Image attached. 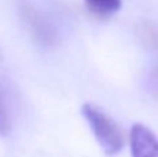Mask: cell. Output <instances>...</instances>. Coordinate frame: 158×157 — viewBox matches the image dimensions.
<instances>
[{"mask_svg":"<svg viewBox=\"0 0 158 157\" xmlns=\"http://www.w3.org/2000/svg\"><path fill=\"white\" fill-rule=\"evenodd\" d=\"M82 114L86 118L94 138L107 156H117L123 149L125 139L123 134L117 122L108 117L101 108L92 103H85L82 106Z\"/></svg>","mask_w":158,"mask_h":157,"instance_id":"obj_1","label":"cell"},{"mask_svg":"<svg viewBox=\"0 0 158 157\" xmlns=\"http://www.w3.org/2000/svg\"><path fill=\"white\" fill-rule=\"evenodd\" d=\"M11 131V120L7 110V104L0 91V135H8Z\"/></svg>","mask_w":158,"mask_h":157,"instance_id":"obj_6","label":"cell"},{"mask_svg":"<svg viewBox=\"0 0 158 157\" xmlns=\"http://www.w3.org/2000/svg\"><path fill=\"white\" fill-rule=\"evenodd\" d=\"M132 157H158L157 135L143 124H135L129 135Z\"/></svg>","mask_w":158,"mask_h":157,"instance_id":"obj_2","label":"cell"},{"mask_svg":"<svg viewBox=\"0 0 158 157\" xmlns=\"http://www.w3.org/2000/svg\"><path fill=\"white\" fill-rule=\"evenodd\" d=\"M86 8L97 18H110L122 7V0H85Z\"/></svg>","mask_w":158,"mask_h":157,"instance_id":"obj_4","label":"cell"},{"mask_svg":"<svg viewBox=\"0 0 158 157\" xmlns=\"http://www.w3.org/2000/svg\"><path fill=\"white\" fill-rule=\"evenodd\" d=\"M140 36H142L143 42L147 45H150L151 47L158 49V27L151 22L143 24L139 29Z\"/></svg>","mask_w":158,"mask_h":157,"instance_id":"obj_5","label":"cell"},{"mask_svg":"<svg viewBox=\"0 0 158 157\" xmlns=\"http://www.w3.org/2000/svg\"><path fill=\"white\" fill-rule=\"evenodd\" d=\"M147 81H148V86H150L151 92L158 96V68L151 71V74H150V77H148Z\"/></svg>","mask_w":158,"mask_h":157,"instance_id":"obj_7","label":"cell"},{"mask_svg":"<svg viewBox=\"0 0 158 157\" xmlns=\"http://www.w3.org/2000/svg\"><path fill=\"white\" fill-rule=\"evenodd\" d=\"M27 21L28 25L31 27L33 35L38 38V40H40L42 43L46 45H53L56 39V33L52 29V27L49 25V22L46 19H43L36 11L27 10Z\"/></svg>","mask_w":158,"mask_h":157,"instance_id":"obj_3","label":"cell"}]
</instances>
